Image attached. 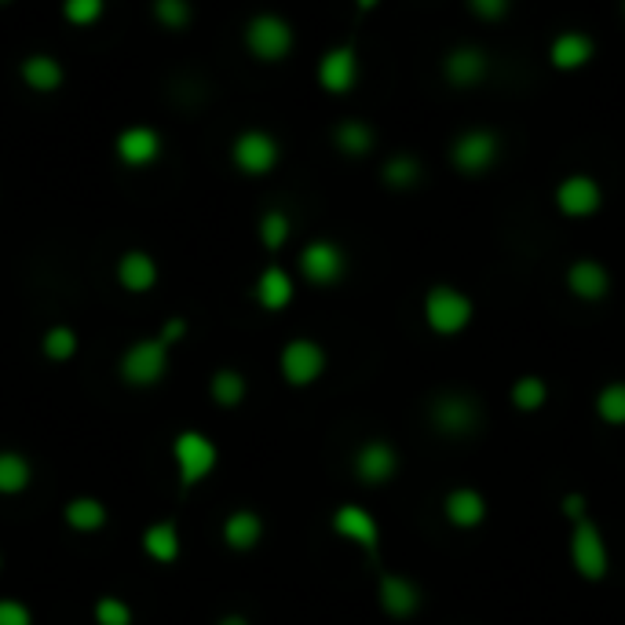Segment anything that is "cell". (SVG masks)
I'll return each instance as SVG.
<instances>
[{
    "mask_svg": "<svg viewBox=\"0 0 625 625\" xmlns=\"http://www.w3.org/2000/svg\"><path fill=\"white\" fill-rule=\"evenodd\" d=\"M279 370H282L285 384H293V388H307V384H315L326 373V348L318 344V340L296 337L282 348Z\"/></svg>",
    "mask_w": 625,
    "mask_h": 625,
    "instance_id": "52a82bcc",
    "label": "cell"
},
{
    "mask_svg": "<svg viewBox=\"0 0 625 625\" xmlns=\"http://www.w3.org/2000/svg\"><path fill=\"white\" fill-rule=\"evenodd\" d=\"M208 395H213L216 406H224V410H235V406L246 402L249 380L241 377L238 370H216L213 380H208Z\"/></svg>",
    "mask_w": 625,
    "mask_h": 625,
    "instance_id": "f1b7e54d",
    "label": "cell"
},
{
    "mask_svg": "<svg viewBox=\"0 0 625 625\" xmlns=\"http://www.w3.org/2000/svg\"><path fill=\"white\" fill-rule=\"evenodd\" d=\"M172 465H175V476H180L183 487H197V482H205L216 471L219 450L205 432L183 428V432L172 439Z\"/></svg>",
    "mask_w": 625,
    "mask_h": 625,
    "instance_id": "7a4b0ae2",
    "label": "cell"
},
{
    "mask_svg": "<svg viewBox=\"0 0 625 625\" xmlns=\"http://www.w3.org/2000/svg\"><path fill=\"white\" fill-rule=\"evenodd\" d=\"M333 531L344 537V542L366 548V553H377V545H380L377 520H373L366 509H359V504H340L333 512Z\"/></svg>",
    "mask_w": 625,
    "mask_h": 625,
    "instance_id": "2e32d148",
    "label": "cell"
},
{
    "mask_svg": "<svg viewBox=\"0 0 625 625\" xmlns=\"http://www.w3.org/2000/svg\"><path fill=\"white\" fill-rule=\"evenodd\" d=\"M355 476L362 482H370V487H380V482H388L395 476V468H399V454H395L391 443H384V439H370V443H362L355 450Z\"/></svg>",
    "mask_w": 625,
    "mask_h": 625,
    "instance_id": "9a60e30c",
    "label": "cell"
},
{
    "mask_svg": "<svg viewBox=\"0 0 625 625\" xmlns=\"http://www.w3.org/2000/svg\"><path fill=\"white\" fill-rule=\"evenodd\" d=\"M106 15V0H63V19L77 30L95 26Z\"/></svg>",
    "mask_w": 625,
    "mask_h": 625,
    "instance_id": "8d00e7d4",
    "label": "cell"
},
{
    "mask_svg": "<svg viewBox=\"0 0 625 625\" xmlns=\"http://www.w3.org/2000/svg\"><path fill=\"white\" fill-rule=\"evenodd\" d=\"M498 154H501V143L490 128H468V132H461L454 139V147H450V161H454L457 172L482 175L493 169Z\"/></svg>",
    "mask_w": 625,
    "mask_h": 625,
    "instance_id": "ba28073f",
    "label": "cell"
},
{
    "mask_svg": "<svg viewBox=\"0 0 625 625\" xmlns=\"http://www.w3.org/2000/svg\"><path fill=\"white\" fill-rule=\"evenodd\" d=\"M359 55L351 44H337V48H329L322 59H318V84H322V92L329 95H348L351 88L359 84Z\"/></svg>",
    "mask_w": 625,
    "mask_h": 625,
    "instance_id": "7c38bea8",
    "label": "cell"
},
{
    "mask_svg": "<svg viewBox=\"0 0 625 625\" xmlns=\"http://www.w3.org/2000/svg\"><path fill=\"white\" fill-rule=\"evenodd\" d=\"M33 482V461L19 450H0V498H19Z\"/></svg>",
    "mask_w": 625,
    "mask_h": 625,
    "instance_id": "4316f807",
    "label": "cell"
},
{
    "mask_svg": "<svg viewBox=\"0 0 625 625\" xmlns=\"http://www.w3.org/2000/svg\"><path fill=\"white\" fill-rule=\"evenodd\" d=\"M19 77H22V84H26L30 92L52 95V92H59V88L66 84V66L48 52H33V55H26V59L19 63Z\"/></svg>",
    "mask_w": 625,
    "mask_h": 625,
    "instance_id": "ac0fdd59",
    "label": "cell"
},
{
    "mask_svg": "<svg viewBox=\"0 0 625 625\" xmlns=\"http://www.w3.org/2000/svg\"><path fill=\"white\" fill-rule=\"evenodd\" d=\"M377 596H380L384 614H391V618H410V614L421 611V600H424L421 589L402 575H384Z\"/></svg>",
    "mask_w": 625,
    "mask_h": 625,
    "instance_id": "44dd1931",
    "label": "cell"
},
{
    "mask_svg": "<svg viewBox=\"0 0 625 625\" xmlns=\"http://www.w3.org/2000/svg\"><path fill=\"white\" fill-rule=\"evenodd\" d=\"M139 548H143V556L150 559V564H161V567H169L180 559L183 553V537H180V526H175L172 520H154L143 526V534H139Z\"/></svg>",
    "mask_w": 625,
    "mask_h": 625,
    "instance_id": "e0dca14e",
    "label": "cell"
},
{
    "mask_svg": "<svg viewBox=\"0 0 625 625\" xmlns=\"http://www.w3.org/2000/svg\"><path fill=\"white\" fill-rule=\"evenodd\" d=\"M92 622L95 625H136V611L121 596H99L92 603Z\"/></svg>",
    "mask_w": 625,
    "mask_h": 625,
    "instance_id": "836d02e7",
    "label": "cell"
},
{
    "mask_svg": "<svg viewBox=\"0 0 625 625\" xmlns=\"http://www.w3.org/2000/svg\"><path fill=\"white\" fill-rule=\"evenodd\" d=\"M355 4H359L362 11H370V8H377V4H380V0H355Z\"/></svg>",
    "mask_w": 625,
    "mask_h": 625,
    "instance_id": "7bdbcfd3",
    "label": "cell"
},
{
    "mask_svg": "<svg viewBox=\"0 0 625 625\" xmlns=\"http://www.w3.org/2000/svg\"><path fill=\"white\" fill-rule=\"evenodd\" d=\"M0 570H4V556H0Z\"/></svg>",
    "mask_w": 625,
    "mask_h": 625,
    "instance_id": "f6af8a7d",
    "label": "cell"
},
{
    "mask_svg": "<svg viewBox=\"0 0 625 625\" xmlns=\"http://www.w3.org/2000/svg\"><path fill=\"white\" fill-rule=\"evenodd\" d=\"M471 315H476V307H471V296L454 289V285H432L424 296V322L432 326V333L439 337H454L461 333Z\"/></svg>",
    "mask_w": 625,
    "mask_h": 625,
    "instance_id": "277c9868",
    "label": "cell"
},
{
    "mask_svg": "<svg viewBox=\"0 0 625 625\" xmlns=\"http://www.w3.org/2000/svg\"><path fill=\"white\" fill-rule=\"evenodd\" d=\"M77 351H81V337H77L73 326L55 322V326L44 329V337H41V355L48 359V362L63 366V362H70Z\"/></svg>",
    "mask_w": 625,
    "mask_h": 625,
    "instance_id": "83f0119b",
    "label": "cell"
},
{
    "mask_svg": "<svg viewBox=\"0 0 625 625\" xmlns=\"http://www.w3.org/2000/svg\"><path fill=\"white\" fill-rule=\"evenodd\" d=\"M564 515H567V520H575V523L589 520V515H586V498H581V493H567V498H564Z\"/></svg>",
    "mask_w": 625,
    "mask_h": 625,
    "instance_id": "60d3db41",
    "label": "cell"
},
{
    "mask_svg": "<svg viewBox=\"0 0 625 625\" xmlns=\"http://www.w3.org/2000/svg\"><path fill=\"white\" fill-rule=\"evenodd\" d=\"M570 559H575L578 575L589 581H600L607 575V567H611L607 542H603L600 526L592 520H581V523H575V531H570Z\"/></svg>",
    "mask_w": 625,
    "mask_h": 625,
    "instance_id": "9c48e42d",
    "label": "cell"
},
{
    "mask_svg": "<svg viewBox=\"0 0 625 625\" xmlns=\"http://www.w3.org/2000/svg\"><path fill=\"white\" fill-rule=\"evenodd\" d=\"M567 289L578 300H603L611 289V274L600 260H575L567 268Z\"/></svg>",
    "mask_w": 625,
    "mask_h": 625,
    "instance_id": "cb8c5ba5",
    "label": "cell"
},
{
    "mask_svg": "<svg viewBox=\"0 0 625 625\" xmlns=\"http://www.w3.org/2000/svg\"><path fill=\"white\" fill-rule=\"evenodd\" d=\"M257 235H260V246H263V249H268V252H279L285 241H289L293 224H289V216H285L282 208H268V213L260 216Z\"/></svg>",
    "mask_w": 625,
    "mask_h": 625,
    "instance_id": "1f68e13d",
    "label": "cell"
},
{
    "mask_svg": "<svg viewBox=\"0 0 625 625\" xmlns=\"http://www.w3.org/2000/svg\"><path fill=\"white\" fill-rule=\"evenodd\" d=\"M279 158H282L279 139H274L271 132H263V128L238 132L235 143H230V161H235V169L241 175H252V180H260V175L274 172Z\"/></svg>",
    "mask_w": 625,
    "mask_h": 625,
    "instance_id": "5b68a950",
    "label": "cell"
},
{
    "mask_svg": "<svg viewBox=\"0 0 625 625\" xmlns=\"http://www.w3.org/2000/svg\"><path fill=\"white\" fill-rule=\"evenodd\" d=\"M333 147L348 158H362V154L373 150V128L362 125V121H340L333 128Z\"/></svg>",
    "mask_w": 625,
    "mask_h": 625,
    "instance_id": "f546056e",
    "label": "cell"
},
{
    "mask_svg": "<svg viewBox=\"0 0 625 625\" xmlns=\"http://www.w3.org/2000/svg\"><path fill=\"white\" fill-rule=\"evenodd\" d=\"M252 296H257V304L263 311H285L296 296V285L289 279V271L279 268V263H271V268L260 271L257 285H252Z\"/></svg>",
    "mask_w": 625,
    "mask_h": 625,
    "instance_id": "7402d4cb",
    "label": "cell"
},
{
    "mask_svg": "<svg viewBox=\"0 0 625 625\" xmlns=\"http://www.w3.org/2000/svg\"><path fill=\"white\" fill-rule=\"evenodd\" d=\"M596 413L603 417V424L611 428L625 424V380H614L596 395Z\"/></svg>",
    "mask_w": 625,
    "mask_h": 625,
    "instance_id": "e575fe53",
    "label": "cell"
},
{
    "mask_svg": "<svg viewBox=\"0 0 625 625\" xmlns=\"http://www.w3.org/2000/svg\"><path fill=\"white\" fill-rule=\"evenodd\" d=\"M296 44V33L289 19L274 15V11H260L246 22V52L260 63H282L289 59Z\"/></svg>",
    "mask_w": 625,
    "mask_h": 625,
    "instance_id": "3957f363",
    "label": "cell"
},
{
    "mask_svg": "<svg viewBox=\"0 0 625 625\" xmlns=\"http://www.w3.org/2000/svg\"><path fill=\"white\" fill-rule=\"evenodd\" d=\"M8 4H15V0H0V8H8Z\"/></svg>",
    "mask_w": 625,
    "mask_h": 625,
    "instance_id": "ee69618b",
    "label": "cell"
},
{
    "mask_svg": "<svg viewBox=\"0 0 625 625\" xmlns=\"http://www.w3.org/2000/svg\"><path fill=\"white\" fill-rule=\"evenodd\" d=\"M0 625H33V611L22 600H0Z\"/></svg>",
    "mask_w": 625,
    "mask_h": 625,
    "instance_id": "f35d334b",
    "label": "cell"
},
{
    "mask_svg": "<svg viewBox=\"0 0 625 625\" xmlns=\"http://www.w3.org/2000/svg\"><path fill=\"white\" fill-rule=\"evenodd\" d=\"M216 625H249V618H246V614H238V611H230V614H224V618H219Z\"/></svg>",
    "mask_w": 625,
    "mask_h": 625,
    "instance_id": "b9f144b4",
    "label": "cell"
},
{
    "mask_svg": "<svg viewBox=\"0 0 625 625\" xmlns=\"http://www.w3.org/2000/svg\"><path fill=\"white\" fill-rule=\"evenodd\" d=\"M471 15L482 19V22H501L504 15H509L512 0H468Z\"/></svg>",
    "mask_w": 625,
    "mask_h": 625,
    "instance_id": "74e56055",
    "label": "cell"
},
{
    "mask_svg": "<svg viewBox=\"0 0 625 625\" xmlns=\"http://www.w3.org/2000/svg\"><path fill=\"white\" fill-rule=\"evenodd\" d=\"M150 15H154V22H158L161 30L183 33L194 22V4H191V0H154Z\"/></svg>",
    "mask_w": 625,
    "mask_h": 625,
    "instance_id": "4dcf8cb0",
    "label": "cell"
},
{
    "mask_svg": "<svg viewBox=\"0 0 625 625\" xmlns=\"http://www.w3.org/2000/svg\"><path fill=\"white\" fill-rule=\"evenodd\" d=\"M603 205V186L586 172H575L567 180H559L556 186V208L570 219H586L592 213H600Z\"/></svg>",
    "mask_w": 625,
    "mask_h": 625,
    "instance_id": "4fadbf2b",
    "label": "cell"
},
{
    "mask_svg": "<svg viewBox=\"0 0 625 625\" xmlns=\"http://www.w3.org/2000/svg\"><path fill=\"white\" fill-rule=\"evenodd\" d=\"M344 268H348V260L337 241L315 238L300 249V274L311 285H337L344 279Z\"/></svg>",
    "mask_w": 625,
    "mask_h": 625,
    "instance_id": "30bf717a",
    "label": "cell"
},
{
    "mask_svg": "<svg viewBox=\"0 0 625 625\" xmlns=\"http://www.w3.org/2000/svg\"><path fill=\"white\" fill-rule=\"evenodd\" d=\"M622 11H625V0H622Z\"/></svg>",
    "mask_w": 625,
    "mask_h": 625,
    "instance_id": "bcb514c9",
    "label": "cell"
},
{
    "mask_svg": "<svg viewBox=\"0 0 625 625\" xmlns=\"http://www.w3.org/2000/svg\"><path fill=\"white\" fill-rule=\"evenodd\" d=\"M432 428L443 435H471L476 428L482 424V406L471 399L468 391H443L439 399L432 402Z\"/></svg>",
    "mask_w": 625,
    "mask_h": 625,
    "instance_id": "8992f818",
    "label": "cell"
},
{
    "mask_svg": "<svg viewBox=\"0 0 625 625\" xmlns=\"http://www.w3.org/2000/svg\"><path fill=\"white\" fill-rule=\"evenodd\" d=\"M548 399V384L542 377H520L512 384V402H515V410H523V413H534V410H542Z\"/></svg>",
    "mask_w": 625,
    "mask_h": 625,
    "instance_id": "d590c367",
    "label": "cell"
},
{
    "mask_svg": "<svg viewBox=\"0 0 625 625\" xmlns=\"http://www.w3.org/2000/svg\"><path fill=\"white\" fill-rule=\"evenodd\" d=\"M592 55H596V41L581 30L556 33V41L548 44V63H553L556 70H581V66L592 63Z\"/></svg>",
    "mask_w": 625,
    "mask_h": 625,
    "instance_id": "d6986e66",
    "label": "cell"
},
{
    "mask_svg": "<svg viewBox=\"0 0 625 625\" xmlns=\"http://www.w3.org/2000/svg\"><path fill=\"white\" fill-rule=\"evenodd\" d=\"M443 73L454 88H476L487 77V55L471 48V44H457L454 52H446Z\"/></svg>",
    "mask_w": 625,
    "mask_h": 625,
    "instance_id": "ffe728a7",
    "label": "cell"
},
{
    "mask_svg": "<svg viewBox=\"0 0 625 625\" xmlns=\"http://www.w3.org/2000/svg\"><path fill=\"white\" fill-rule=\"evenodd\" d=\"M224 545L235 548V553H252L263 542V520L252 509H238L224 520Z\"/></svg>",
    "mask_w": 625,
    "mask_h": 625,
    "instance_id": "484cf974",
    "label": "cell"
},
{
    "mask_svg": "<svg viewBox=\"0 0 625 625\" xmlns=\"http://www.w3.org/2000/svg\"><path fill=\"white\" fill-rule=\"evenodd\" d=\"M421 180V161L413 154H395V158L384 164V183L395 186V191H410Z\"/></svg>",
    "mask_w": 625,
    "mask_h": 625,
    "instance_id": "d6a6232c",
    "label": "cell"
},
{
    "mask_svg": "<svg viewBox=\"0 0 625 625\" xmlns=\"http://www.w3.org/2000/svg\"><path fill=\"white\" fill-rule=\"evenodd\" d=\"M161 132L154 125H125L114 136V154L125 169H147L161 158Z\"/></svg>",
    "mask_w": 625,
    "mask_h": 625,
    "instance_id": "8fae6325",
    "label": "cell"
},
{
    "mask_svg": "<svg viewBox=\"0 0 625 625\" xmlns=\"http://www.w3.org/2000/svg\"><path fill=\"white\" fill-rule=\"evenodd\" d=\"M443 512H446L450 523L461 526V531H471V526H479L482 520H487V498L471 487H457V490L446 493Z\"/></svg>",
    "mask_w": 625,
    "mask_h": 625,
    "instance_id": "d4e9b609",
    "label": "cell"
},
{
    "mask_svg": "<svg viewBox=\"0 0 625 625\" xmlns=\"http://www.w3.org/2000/svg\"><path fill=\"white\" fill-rule=\"evenodd\" d=\"M161 340H164V344H180V340L186 337V318H180V315H175V318H169V322H164L161 326V333H158Z\"/></svg>",
    "mask_w": 625,
    "mask_h": 625,
    "instance_id": "ab89813d",
    "label": "cell"
},
{
    "mask_svg": "<svg viewBox=\"0 0 625 625\" xmlns=\"http://www.w3.org/2000/svg\"><path fill=\"white\" fill-rule=\"evenodd\" d=\"M169 351L172 348L164 344L161 337L132 340L117 359L121 384H128V388H136V391H147V388H154V384H161L164 373H169Z\"/></svg>",
    "mask_w": 625,
    "mask_h": 625,
    "instance_id": "6da1fadb",
    "label": "cell"
},
{
    "mask_svg": "<svg viewBox=\"0 0 625 625\" xmlns=\"http://www.w3.org/2000/svg\"><path fill=\"white\" fill-rule=\"evenodd\" d=\"M114 279L125 293L139 296V293H150L154 285H158L161 271H158V260H154L147 249H125L114 263Z\"/></svg>",
    "mask_w": 625,
    "mask_h": 625,
    "instance_id": "5bb4252c",
    "label": "cell"
},
{
    "mask_svg": "<svg viewBox=\"0 0 625 625\" xmlns=\"http://www.w3.org/2000/svg\"><path fill=\"white\" fill-rule=\"evenodd\" d=\"M63 523L73 534H99L110 523V509L106 501L92 498V493H77V498L63 504Z\"/></svg>",
    "mask_w": 625,
    "mask_h": 625,
    "instance_id": "603a6c76",
    "label": "cell"
}]
</instances>
